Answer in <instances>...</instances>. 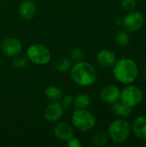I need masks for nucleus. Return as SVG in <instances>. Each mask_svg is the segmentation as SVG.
I'll list each match as a JSON object with an SVG mask.
<instances>
[{"label":"nucleus","instance_id":"f257e3e1","mask_svg":"<svg viewBox=\"0 0 146 147\" xmlns=\"http://www.w3.org/2000/svg\"><path fill=\"white\" fill-rule=\"evenodd\" d=\"M70 71L72 81L82 87L91 86L97 79V71L96 68L90 63L83 60L75 63Z\"/></svg>","mask_w":146,"mask_h":147},{"label":"nucleus","instance_id":"f03ea898","mask_svg":"<svg viewBox=\"0 0 146 147\" xmlns=\"http://www.w3.org/2000/svg\"><path fill=\"white\" fill-rule=\"evenodd\" d=\"M113 74L120 83L129 84L136 80L139 74V68L134 60L128 58H122L116 60L113 66Z\"/></svg>","mask_w":146,"mask_h":147},{"label":"nucleus","instance_id":"7ed1b4c3","mask_svg":"<svg viewBox=\"0 0 146 147\" xmlns=\"http://www.w3.org/2000/svg\"><path fill=\"white\" fill-rule=\"evenodd\" d=\"M108 133V137L114 143L121 144L129 138L131 134V126L126 120L118 119L109 125Z\"/></svg>","mask_w":146,"mask_h":147},{"label":"nucleus","instance_id":"20e7f679","mask_svg":"<svg viewBox=\"0 0 146 147\" xmlns=\"http://www.w3.org/2000/svg\"><path fill=\"white\" fill-rule=\"evenodd\" d=\"M71 122L77 130L87 132L94 128L96 120L95 115L89 111L76 109L71 116Z\"/></svg>","mask_w":146,"mask_h":147},{"label":"nucleus","instance_id":"39448f33","mask_svg":"<svg viewBox=\"0 0 146 147\" xmlns=\"http://www.w3.org/2000/svg\"><path fill=\"white\" fill-rule=\"evenodd\" d=\"M26 55L29 61L38 65H46L51 60V53L49 49L39 43L31 45L28 48Z\"/></svg>","mask_w":146,"mask_h":147},{"label":"nucleus","instance_id":"423d86ee","mask_svg":"<svg viewBox=\"0 0 146 147\" xmlns=\"http://www.w3.org/2000/svg\"><path fill=\"white\" fill-rule=\"evenodd\" d=\"M143 91L136 85H127L120 91V100L131 107H136L143 100Z\"/></svg>","mask_w":146,"mask_h":147},{"label":"nucleus","instance_id":"0eeeda50","mask_svg":"<svg viewBox=\"0 0 146 147\" xmlns=\"http://www.w3.org/2000/svg\"><path fill=\"white\" fill-rule=\"evenodd\" d=\"M145 22L144 16L139 11H130L122 19V26L127 32H136L139 30Z\"/></svg>","mask_w":146,"mask_h":147},{"label":"nucleus","instance_id":"6e6552de","mask_svg":"<svg viewBox=\"0 0 146 147\" xmlns=\"http://www.w3.org/2000/svg\"><path fill=\"white\" fill-rule=\"evenodd\" d=\"M22 43L19 40L13 37L5 38L1 42V49L3 53L9 57H14L22 51Z\"/></svg>","mask_w":146,"mask_h":147},{"label":"nucleus","instance_id":"1a4fd4ad","mask_svg":"<svg viewBox=\"0 0 146 147\" xmlns=\"http://www.w3.org/2000/svg\"><path fill=\"white\" fill-rule=\"evenodd\" d=\"M64 108L59 102H52L44 109V117L50 122H56L63 116Z\"/></svg>","mask_w":146,"mask_h":147},{"label":"nucleus","instance_id":"9d476101","mask_svg":"<svg viewBox=\"0 0 146 147\" xmlns=\"http://www.w3.org/2000/svg\"><path fill=\"white\" fill-rule=\"evenodd\" d=\"M100 97L102 102L108 104H114L120 99V90L114 84H108L102 89L100 91Z\"/></svg>","mask_w":146,"mask_h":147},{"label":"nucleus","instance_id":"9b49d317","mask_svg":"<svg viewBox=\"0 0 146 147\" xmlns=\"http://www.w3.org/2000/svg\"><path fill=\"white\" fill-rule=\"evenodd\" d=\"M54 136L60 141L66 142L73 137V128L68 122H59L53 128Z\"/></svg>","mask_w":146,"mask_h":147},{"label":"nucleus","instance_id":"f8f14e48","mask_svg":"<svg viewBox=\"0 0 146 147\" xmlns=\"http://www.w3.org/2000/svg\"><path fill=\"white\" fill-rule=\"evenodd\" d=\"M20 16L27 21L32 20L37 13V5L33 0H24L21 3L18 9Z\"/></svg>","mask_w":146,"mask_h":147},{"label":"nucleus","instance_id":"ddd939ff","mask_svg":"<svg viewBox=\"0 0 146 147\" xmlns=\"http://www.w3.org/2000/svg\"><path fill=\"white\" fill-rule=\"evenodd\" d=\"M96 60L104 68H111L114 65L117 58L115 53L109 49H102L96 54Z\"/></svg>","mask_w":146,"mask_h":147},{"label":"nucleus","instance_id":"4468645a","mask_svg":"<svg viewBox=\"0 0 146 147\" xmlns=\"http://www.w3.org/2000/svg\"><path fill=\"white\" fill-rule=\"evenodd\" d=\"M132 130L140 140L146 141V116H139L133 123Z\"/></svg>","mask_w":146,"mask_h":147},{"label":"nucleus","instance_id":"2eb2a0df","mask_svg":"<svg viewBox=\"0 0 146 147\" xmlns=\"http://www.w3.org/2000/svg\"><path fill=\"white\" fill-rule=\"evenodd\" d=\"M113 112L115 115L120 117H127L133 113V107L129 106L120 99L113 104Z\"/></svg>","mask_w":146,"mask_h":147},{"label":"nucleus","instance_id":"dca6fc26","mask_svg":"<svg viewBox=\"0 0 146 147\" xmlns=\"http://www.w3.org/2000/svg\"><path fill=\"white\" fill-rule=\"evenodd\" d=\"M45 96L51 102H59L63 97V91L60 88L51 85L46 89Z\"/></svg>","mask_w":146,"mask_h":147},{"label":"nucleus","instance_id":"f3484780","mask_svg":"<svg viewBox=\"0 0 146 147\" xmlns=\"http://www.w3.org/2000/svg\"><path fill=\"white\" fill-rule=\"evenodd\" d=\"M72 60L68 57H60L54 63V68L59 72H67L72 67Z\"/></svg>","mask_w":146,"mask_h":147},{"label":"nucleus","instance_id":"a211bd4d","mask_svg":"<svg viewBox=\"0 0 146 147\" xmlns=\"http://www.w3.org/2000/svg\"><path fill=\"white\" fill-rule=\"evenodd\" d=\"M91 103L90 97L87 94H79L74 98L73 105L77 109H87Z\"/></svg>","mask_w":146,"mask_h":147},{"label":"nucleus","instance_id":"6ab92c4d","mask_svg":"<svg viewBox=\"0 0 146 147\" xmlns=\"http://www.w3.org/2000/svg\"><path fill=\"white\" fill-rule=\"evenodd\" d=\"M109 137L104 133H97L92 138V143L97 147L105 146L108 142Z\"/></svg>","mask_w":146,"mask_h":147},{"label":"nucleus","instance_id":"aec40b11","mask_svg":"<svg viewBox=\"0 0 146 147\" xmlns=\"http://www.w3.org/2000/svg\"><path fill=\"white\" fill-rule=\"evenodd\" d=\"M28 59L27 55H23V54H20V53L14 56V59L12 60L13 65L17 69H22V68L26 67L28 65Z\"/></svg>","mask_w":146,"mask_h":147},{"label":"nucleus","instance_id":"412c9836","mask_svg":"<svg viewBox=\"0 0 146 147\" xmlns=\"http://www.w3.org/2000/svg\"><path fill=\"white\" fill-rule=\"evenodd\" d=\"M114 40H115L116 44H117L119 47H126V46L128 44V42H129V35H128V34H127L126 31L121 30V31H119V32L116 34Z\"/></svg>","mask_w":146,"mask_h":147},{"label":"nucleus","instance_id":"4be33fe9","mask_svg":"<svg viewBox=\"0 0 146 147\" xmlns=\"http://www.w3.org/2000/svg\"><path fill=\"white\" fill-rule=\"evenodd\" d=\"M84 53L83 51L79 48V47H75L72 49L71 53V60L74 61L75 63H77V62H81L84 59Z\"/></svg>","mask_w":146,"mask_h":147},{"label":"nucleus","instance_id":"5701e85b","mask_svg":"<svg viewBox=\"0 0 146 147\" xmlns=\"http://www.w3.org/2000/svg\"><path fill=\"white\" fill-rule=\"evenodd\" d=\"M137 6V0H122L121 7L125 11H133Z\"/></svg>","mask_w":146,"mask_h":147},{"label":"nucleus","instance_id":"b1692460","mask_svg":"<svg viewBox=\"0 0 146 147\" xmlns=\"http://www.w3.org/2000/svg\"><path fill=\"white\" fill-rule=\"evenodd\" d=\"M74 98L71 96H63V97L60 100V103L63 106L64 109H69L73 105Z\"/></svg>","mask_w":146,"mask_h":147},{"label":"nucleus","instance_id":"393cba45","mask_svg":"<svg viewBox=\"0 0 146 147\" xmlns=\"http://www.w3.org/2000/svg\"><path fill=\"white\" fill-rule=\"evenodd\" d=\"M66 146L68 147H81L82 143L77 138H71L68 141H66Z\"/></svg>","mask_w":146,"mask_h":147},{"label":"nucleus","instance_id":"a878e982","mask_svg":"<svg viewBox=\"0 0 146 147\" xmlns=\"http://www.w3.org/2000/svg\"><path fill=\"white\" fill-rule=\"evenodd\" d=\"M115 24L120 26V25H122V19L121 18H117L115 20Z\"/></svg>","mask_w":146,"mask_h":147}]
</instances>
